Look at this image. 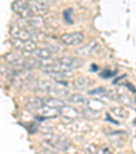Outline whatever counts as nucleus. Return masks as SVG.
Listing matches in <instances>:
<instances>
[{
  "instance_id": "1",
  "label": "nucleus",
  "mask_w": 136,
  "mask_h": 154,
  "mask_svg": "<svg viewBox=\"0 0 136 154\" xmlns=\"http://www.w3.org/2000/svg\"><path fill=\"white\" fill-rule=\"evenodd\" d=\"M44 143H45L47 147L52 149V150H56V151H61V153L67 151L71 147L68 140L61 137H57V135H49V138L44 140Z\"/></svg>"
},
{
  "instance_id": "2",
  "label": "nucleus",
  "mask_w": 136,
  "mask_h": 154,
  "mask_svg": "<svg viewBox=\"0 0 136 154\" xmlns=\"http://www.w3.org/2000/svg\"><path fill=\"white\" fill-rule=\"evenodd\" d=\"M10 34H11L12 38H17V40H20V41H30L34 35V33L32 30H27V29H23V27L18 26V25L12 23L10 26Z\"/></svg>"
},
{
  "instance_id": "3",
  "label": "nucleus",
  "mask_w": 136,
  "mask_h": 154,
  "mask_svg": "<svg viewBox=\"0 0 136 154\" xmlns=\"http://www.w3.org/2000/svg\"><path fill=\"white\" fill-rule=\"evenodd\" d=\"M33 78H34V75H33V72H30L29 70H20L14 74L12 81H14V85H17L18 87H22V86L29 85L30 82L33 81Z\"/></svg>"
},
{
  "instance_id": "4",
  "label": "nucleus",
  "mask_w": 136,
  "mask_h": 154,
  "mask_svg": "<svg viewBox=\"0 0 136 154\" xmlns=\"http://www.w3.org/2000/svg\"><path fill=\"white\" fill-rule=\"evenodd\" d=\"M12 11L20 18H30L33 17L30 11V4L25 0H17L12 3Z\"/></svg>"
},
{
  "instance_id": "5",
  "label": "nucleus",
  "mask_w": 136,
  "mask_h": 154,
  "mask_svg": "<svg viewBox=\"0 0 136 154\" xmlns=\"http://www.w3.org/2000/svg\"><path fill=\"white\" fill-rule=\"evenodd\" d=\"M60 41L65 47H74V45H78V44H80L82 41H83V34L79 32L64 33L60 37Z\"/></svg>"
},
{
  "instance_id": "6",
  "label": "nucleus",
  "mask_w": 136,
  "mask_h": 154,
  "mask_svg": "<svg viewBox=\"0 0 136 154\" xmlns=\"http://www.w3.org/2000/svg\"><path fill=\"white\" fill-rule=\"evenodd\" d=\"M65 128L74 134H86L91 131V125L86 122H70L65 124Z\"/></svg>"
},
{
  "instance_id": "7",
  "label": "nucleus",
  "mask_w": 136,
  "mask_h": 154,
  "mask_svg": "<svg viewBox=\"0 0 136 154\" xmlns=\"http://www.w3.org/2000/svg\"><path fill=\"white\" fill-rule=\"evenodd\" d=\"M107 98L117 100V101H120L121 104H124V105H131V104H132V100H131V97L128 96L127 91L122 90L121 87H119V89H114V90H112V91H109V93H107Z\"/></svg>"
},
{
  "instance_id": "8",
  "label": "nucleus",
  "mask_w": 136,
  "mask_h": 154,
  "mask_svg": "<svg viewBox=\"0 0 136 154\" xmlns=\"http://www.w3.org/2000/svg\"><path fill=\"white\" fill-rule=\"evenodd\" d=\"M57 112L61 117L68 119V120H75L80 116V112H79L78 109H75V108H72V106H68V105H64V106L60 108Z\"/></svg>"
},
{
  "instance_id": "9",
  "label": "nucleus",
  "mask_w": 136,
  "mask_h": 154,
  "mask_svg": "<svg viewBox=\"0 0 136 154\" xmlns=\"http://www.w3.org/2000/svg\"><path fill=\"white\" fill-rule=\"evenodd\" d=\"M99 49V45L98 42H95V41H91V42L86 44V45H83V47H80L78 51H76V53L80 56H91L93 53L98 52Z\"/></svg>"
},
{
  "instance_id": "10",
  "label": "nucleus",
  "mask_w": 136,
  "mask_h": 154,
  "mask_svg": "<svg viewBox=\"0 0 136 154\" xmlns=\"http://www.w3.org/2000/svg\"><path fill=\"white\" fill-rule=\"evenodd\" d=\"M30 11H32L33 17H42V15L48 14L49 11V7L45 6V4H41V3H32L30 4Z\"/></svg>"
},
{
  "instance_id": "11",
  "label": "nucleus",
  "mask_w": 136,
  "mask_h": 154,
  "mask_svg": "<svg viewBox=\"0 0 136 154\" xmlns=\"http://www.w3.org/2000/svg\"><path fill=\"white\" fill-rule=\"evenodd\" d=\"M56 87V85L53 83L52 81H41L38 82V85L35 86V91H40V93H47V94H50L52 90Z\"/></svg>"
},
{
  "instance_id": "12",
  "label": "nucleus",
  "mask_w": 136,
  "mask_h": 154,
  "mask_svg": "<svg viewBox=\"0 0 136 154\" xmlns=\"http://www.w3.org/2000/svg\"><path fill=\"white\" fill-rule=\"evenodd\" d=\"M91 85H93V81L84 75L76 76V78L74 79V86H75L76 89H79V90H84V89H87V87L91 86Z\"/></svg>"
},
{
  "instance_id": "13",
  "label": "nucleus",
  "mask_w": 136,
  "mask_h": 154,
  "mask_svg": "<svg viewBox=\"0 0 136 154\" xmlns=\"http://www.w3.org/2000/svg\"><path fill=\"white\" fill-rule=\"evenodd\" d=\"M44 104H45V106L53 108V109H60V108H63L64 105H65V102H64V100H61V98L49 96L48 98L44 100Z\"/></svg>"
},
{
  "instance_id": "14",
  "label": "nucleus",
  "mask_w": 136,
  "mask_h": 154,
  "mask_svg": "<svg viewBox=\"0 0 136 154\" xmlns=\"http://www.w3.org/2000/svg\"><path fill=\"white\" fill-rule=\"evenodd\" d=\"M57 61L60 64H64L67 67H70V68H78L79 66H80V60H78V59H75V57H70V56L60 57Z\"/></svg>"
},
{
  "instance_id": "15",
  "label": "nucleus",
  "mask_w": 136,
  "mask_h": 154,
  "mask_svg": "<svg viewBox=\"0 0 136 154\" xmlns=\"http://www.w3.org/2000/svg\"><path fill=\"white\" fill-rule=\"evenodd\" d=\"M33 55H34V59H38V60H47V59H52L53 52L49 51L48 48H37Z\"/></svg>"
},
{
  "instance_id": "16",
  "label": "nucleus",
  "mask_w": 136,
  "mask_h": 154,
  "mask_svg": "<svg viewBox=\"0 0 136 154\" xmlns=\"http://www.w3.org/2000/svg\"><path fill=\"white\" fill-rule=\"evenodd\" d=\"M84 104H86L87 108H89L87 111H91V113H93V111H94L97 115H99V111H101L102 106H104V102H101L99 100H87Z\"/></svg>"
},
{
  "instance_id": "17",
  "label": "nucleus",
  "mask_w": 136,
  "mask_h": 154,
  "mask_svg": "<svg viewBox=\"0 0 136 154\" xmlns=\"http://www.w3.org/2000/svg\"><path fill=\"white\" fill-rule=\"evenodd\" d=\"M26 106L27 109H41L42 106H45L44 104V100L40 97H35V98H29L26 101Z\"/></svg>"
},
{
  "instance_id": "18",
  "label": "nucleus",
  "mask_w": 136,
  "mask_h": 154,
  "mask_svg": "<svg viewBox=\"0 0 136 154\" xmlns=\"http://www.w3.org/2000/svg\"><path fill=\"white\" fill-rule=\"evenodd\" d=\"M110 113H112L113 116L120 117V119H127L128 117V111L122 106H113L112 109H110Z\"/></svg>"
},
{
  "instance_id": "19",
  "label": "nucleus",
  "mask_w": 136,
  "mask_h": 154,
  "mask_svg": "<svg viewBox=\"0 0 136 154\" xmlns=\"http://www.w3.org/2000/svg\"><path fill=\"white\" fill-rule=\"evenodd\" d=\"M56 109L53 108H49V106H42L41 109H38V115L42 117H55L59 115V112H55Z\"/></svg>"
},
{
  "instance_id": "20",
  "label": "nucleus",
  "mask_w": 136,
  "mask_h": 154,
  "mask_svg": "<svg viewBox=\"0 0 136 154\" xmlns=\"http://www.w3.org/2000/svg\"><path fill=\"white\" fill-rule=\"evenodd\" d=\"M107 93H109V90H107L106 87H97L94 90L89 91V94H91V96H98V94H101V96H105V97H107Z\"/></svg>"
},
{
  "instance_id": "21",
  "label": "nucleus",
  "mask_w": 136,
  "mask_h": 154,
  "mask_svg": "<svg viewBox=\"0 0 136 154\" xmlns=\"http://www.w3.org/2000/svg\"><path fill=\"white\" fill-rule=\"evenodd\" d=\"M70 102H72V104H83V102H86V100H84V97L82 94H71Z\"/></svg>"
},
{
  "instance_id": "22",
  "label": "nucleus",
  "mask_w": 136,
  "mask_h": 154,
  "mask_svg": "<svg viewBox=\"0 0 136 154\" xmlns=\"http://www.w3.org/2000/svg\"><path fill=\"white\" fill-rule=\"evenodd\" d=\"M86 150L89 151V154H98L99 147L97 145H94V143H90V145L86 146Z\"/></svg>"
},
{
  "instance_id": "23",
  "label": "nucleus",
  "mask_w": 136,
  "mask_h": 154,
  "mask_svg": "<svg viewBox=\"0 0 136 154\" xmlns=\"http://www.w3.org/2000/svg\"><path fill=\"white\" fill-rule=\"evenodd\" d=\"M33 2H35V3H41V4H45V6L49 7L50 4L55 3V0H33Z\"/></svg>"
},
{
  "instance_id": "24",
  "label": "nucleus",
  "mask_w": 136,
  "mask_h": 154,
  "mask_svg": "<svg viewBox=\"0 0 136 154\" xmlns=\"http://www.w3.org/2000/svg\"><path fill=\"white\" fill-rule=\"evenodd\" d=\"M98 154H112V150H110L109 147H106V146H105V147H101V149H99Z\"/></svg>"
},
{
  "instance_id": "25",
  "label": "nucleus",
  "mask_w": 136,
  "mask_h": 154,
  "mask_svg": "<svg viewBox=\"0 0 136 154\" xmlns=\"http://www.w3.org/2000/svg\"><path fill=\"white\" fill-rule=\"evenodd\" d=\"M41 153H42V154H57L56 151L49 150V149H41Z\"/></svg>"
},
{
  "instance_id": "26",
  "label": "nucleus",
  "mask_w": 136,
  "mask_h": 154,
  "mask_svg": "<svg viewBox=\"0 0 136 154\" xmlns=\"http://www.w3.org/2000/svg\"><path fill=\"white\" fill-rule=\"evenodd\" d=\"M112 75V72H109V71H105V72H102V76H109Z\"/></svg>"
}]
</instances>
